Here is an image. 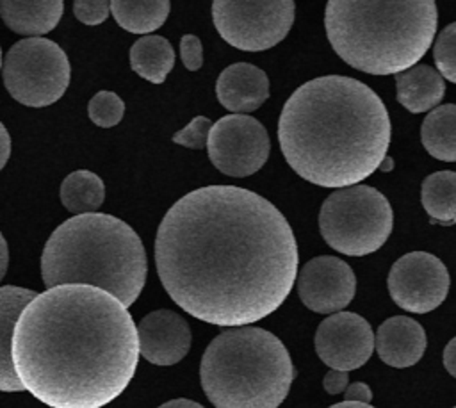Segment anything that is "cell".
Instances as JSON below:
<instances>
[{
  "instance_id": "cell-1",
  "label": "cell",
  "mask_w": 456,
  "mask_h": 408,
  "mask_svg": "<svg viewBox=\"0 0 456 408\" xmlns=\"http://www.w3.org/2000/svg\"><path fill=\"white\" fill-rule=\"evenodd\" d=\"M155 264L169 298L214 326H249L287 299L297 276V244L285 216L264 196L207 185L162 217Z\"/></svg>"
},
{
  "instance_id": "cell-2",
  "label": "cell",
  "mask_w": 456,
  "mask_h": 408,
  "mask_svg": "<svg viewBox=\"0 0 456 408\" xmlns=\"http://www.w3.org/2000/svg\"><path fill=\"white\" fill-rule=\"evenodd\" d=\"M14 372L50 408H102L132 381L137 328L114 296L91 285L46 289L21 310L11 342Z\"/></svg>"
},
{
  "instance_id": "cell-3",
  "label": "cell",
  "mask_w": 456,
  "mask_h": 408,
  "mask_svg": "<svg viewBox=\"0 0 456 408\" xmlns=\"http://www.w3.org/2000/svg\"><path fill=\"white\" fill-rule=\"evenodd\" d=\"M390 139L383 100L367 84L344 75L299 86L278 119L287 164L306 182L330 189L369 178L387 157Z\"/></svg>"
},
{
  "instance_id": "cell-4",
  "label": "cell",
  "mask_w": 456,
  "mask_h": 408,
  "mask_svg": "<svg viewBox=\"0 0 456 408\" xmlns=\"http://www.w3.org/2000/svg\"><path fill=\"white\" fill-rule=\"evenodd\" d=\"M142 241L110 214H80L66 219L48 237L41 255L43 283L91 285L130 306L146 283Z\"/></svg>"
},
{
  "instance_id": "cell-5",
  "label": "cell",
  "mask_w": 456,
  "mask_h": 408,
  "mask_svg": "<svg viewBox=\"0 0 456 408\" xmlns=\"http://www.w3.org/2000/svg\"><path fill=\"white\" fill-rule=\"evenodd\" d=\"M438 23L433 0L326 4L324 27L331 48L351 68L369 75H397L429 50Z\"/></svg>"
},
{
  "instance_id": "cell-6",
  "label": "cell",
  "mask_w": 456,
  "mask_h": 408,
  "mask_svg": "<svg viewBox=\"0 0 456 408\" xmlns=\"http://www.w3.org/2000/svg\"><path fill=\"white\" fill-rule=\"evenodd\" d=\"M294 376L283 342L256 326L221 331L200 365L203 392L216 408H278Z\"/></svg>"
},
{
  "instance_id": "cell-7",
  "label": "cell",
  "mask_w": 456,
  "mask_h": 408,
  "mask_svg": "<svg viewBox=\"0 0 456 408\" xmlns=\"http://www.w3.org/2000/svg\"><path fill=\"white\" fill-rule=\"evenodd\" d=\"M394 228V212L378 189L353 185L331 192L319 212V230L330 248L363 257L378 251Z\"/></svg>"
},
{
  "instance_id": "cell-8",
  "label": "cell",
  "mask_w": 456,
  "mask_h": 408,
  "mask_svg": "<svg viewBox=\"0 0 456 408\" xmlns=\"http://www.w3.org/2000/svg\"><path fill=\"white\" fill-rule=\"evenodd\" d=\"M4 84L9 94L27 107L55 103L68 89L71 68L66 52L52 39L27 37L4 57Z\"/></svg>"
},
{
  "instance_id": "cell-9",
  "label": "cell",
  "mask_w": 456,
  "mask_h": 408,
  "mask_svg": "<svg viewBox=\"0 0 456 408\" xmlns=\"http://www.w3.org/2000/svg\"><path fill=\"white\" fill-rule=\"evenodd\" d=\"M294 9L292 0H216L212 20L228 45L244 52H262L283 41L294 23Z\"/></svg>"
},
{
  "instance_id": "cell-10",
  "label": "cell",
  "mask_w": 456,
  "mask_h": 408,
  "mask_svg": "<svg viewBox=\"0 0 456 408\" xmlns=\"http://www.w3.org/2000/svg\"><path fill=\"white\" fill-rule=\"evenodd\" d=\"M207 151L223 175L242 178L267 162L271 141L258 119L248 114H228L212 123Z\"/></svg>"
},
{
  "instance_id": "cell-11",
  "label": "cell",
  "mask_w": 456,
  "mask_h": 408,
  "mask_svg": "<svg viewBox=\"0 0 456 408\" xmlns=\"http://www.w3.org/2000/svg\"><path fill=\"white\" fill-rule=\"evenodd\" d=\"M394 303L411 314H428L447 298L451 278L440 258L426 251L403 255L387 278Z\"/></svg>"
},
{
  "instance_id": "cell-12",
  "label": "cell",
  "mask_w": 456,
  "mask_h": 408,
  "mask_svg": "<svg viewBox=\"0 0 456 408\" xmlns=\"http://www.w3.org/2000/svg\"><path fill=\"white\" fill-rule=\"evenodd\" d=\"M315 351L330 369L344 372L358 369L374 351L372 328L358 314L337 312L317 326Z\"/></svg>"
},
{
  "instance_id": "cell-13",
  "label": "cell",
  "mask_w": 456,
  "mask_h": 408,
  "mask_svg": "<svg viewBox=\"0 0 456 408\" xmlns=\"http://www.w3.org/2000/svg\"><path fill=\"white\" fill-rule=\"evenodd\" d=\"M296 278L301 303L317 314H337L356 292V276L349 264L330 255L308 260Z\"/></svg>"
},
{
  "instance_id": "cell-14",
  "label": "cell",
  "mask_w": 456,
  "mask_h": 408,
  "mask_svg": "<svg viewBox=\"0 0 456 408\" xmlns=\"http://www.w3.org/2000/svg\"><path fill=\"white\" fill-rule=\"evenodd\" d=\"M137 328L139 355L153 365H175L191 347V328L173 310H155L141 319Z\"/></svg>"
},
{
  "instance_id": "cell-15",
  "label": "cell",
  "mask_w": 456,
  "mask_h": 408,
  "mask_svg": "<svg viewBox=\"0 0 456 408\" xmlns=\"http://www.w3.org/2000/svg\"><path fill=\"white\" fill-rule=\"evenodd\" d=\"M428 340L424 328L411 317L394 315L381 322L374 335V347L378 356L390 367H411L424 351Z\"/></svg>"
},
{
  "instance_id": "cell-16",
  "label": "cell",
  "mask_w": 456,
  "mask_h": 408,
  "mask_svg": "<svg viewBox=\"0 0 456 408\" xmlns=\"http://www.w3.org/2000/svg\"><path fill=\"white\" fill-rule=\"evenodd\" d=\"M216 94L230 112H251L269 98V78L249 62H235L217 77Z\"/></svg>"
},
{
  "instance_id": "cell-17",
  "label": "cell",
  "mask_w": 456,
  "mask_h": 408,
  "mask_svg": "<svg viewBox=\"0 0 456 408\" xmlns=\"http://www.w3.org/2000/svg\"><path fill=\"white\" fill-rule=\"evenodd\" d=\"M36 298V292L23 287H0V392H21L11 358V342L21 310Z\"/></svg>"
},
{
  "instance_id": "cell-18",
  "label": "cell",
  "mask_w": 456,
  "mask_h": 408,
  "mask_svg": "<svg viewBox=\"0 0 456 408\" xmlns=\"http://www.w3.org/2000/svg\"><path fill=\"white\" fill-rule=\"evenodd\" d=\"M397 102L411 114L433 110L445 94L444 78L428 64H415L413 68L395 75Z\"/></svg>"
},
{
  "instance_id": "cell-19",
  "label": "cell",
  "mask_w": 456,
  "mask_h": 408,
  "mask_svg": "<svg viewBox=\"0 0 456 408\" xmlns=\"http://www.w3.org/2000/svg\"><path fill=\"white\" fill-rule=\"evenodd\" d=\"M64 11L61 0H2L0 16L16 34L39 37L57 27Z\"/></svg>"
},
{
  "instance_id": "cell-20",
  "label": "cell",
  "mask_w": 456,
  "mask_h": 408,
  "mask_svg": "<svg viewBox=\"0 0 456 408\" xmlns=\"http://www.w3.org/2000/svg\"><path fill=\"white\" fill-rule=\"evenodd\" d=\"M130 66L144 80L162 84L175 66V50L162 36H142L130 48Z\"/></svg>"
},
{
  "instance_id": "cell-21",
  "label": "cell",
  "mask_w": 456,
  "mask_h": 408,
  "mask_svg": "<svg viewBox=\"0 0 456 408\" xmlns=\"http://www.w3.org/2000/svg\"><path fill=\"white\" fill-rule=\"evenodd\" d=\"M420 139L431 157L456 162V103L435 107L422 123Z\"/></svg>"
},
{
  "instance_id": "cell-22",
  "label": "cell",
  "mask_w": 456,
  "mask_h": 408,
  "mask_svg": "<svg viewBox=\"0 0 456 408\" xmlns=\"http://www.w3.org/2000/svg\"><path fill=\"white\" fill-rule=\"evenodd\" d=\"M420 201L431 223L456 224V171H436L426 176Z\"/></svg>"
},
{
  "instance_id": "cell-23",
  "label": "cell",
  "mask_w": 456,
  "mask_h": 408,
  "mask_svg": "<svg viewBox=\"0 0 456 408\" xmlns=\"http://www.w3.org/2000/svg\"><path fill=\"white\" fill-rule=\"evenodd\" d=\"M110 14L118 25L134 34H150L164 25L169 14L167 0H114L110 2Z\"/></svg>"
},
{
  "instance_id": "cell-24",
  "label": "cell",
  "mask_w": 456,
  "mask_h": 408,
  "mask_svg": "<svg viewBox=\"0 0 456 408\" xmlns=\"http://www.w3.org/2000/svg\"><path fill=\"white\" fill-rule=\"evenodd\" d=\"M105 200L103 180L87 169L69 173L61 184V201L77 216L96 212Z\"/></svg>"
},
{
  "instance_id": "cell-25",
  "label": "cell",
  "mask_w": 456,
  "mask_h": 408,
  "mask_svg": "<svg viewBox=\"0 0 456 408\" xmlns=\"http://www.w3.org/2000/svg\"><path fill=\"white\" fill-rule=\"evenodd\" d=\"M87 114L94 125L102 128H110L121 121L125 114V103L116 93L100 91L89 100Z\"/></svg>"
},
{
  "instance_id": "cell-26",
  "label": "cell",
  "mask_w": 456,
  "mask_h": 408,
  "mask_svg": "<svg viewBox=\"0 0 456 408\" xmlns=\"http://www.w3.org/2000/svg\"><path fill=\"white\" fill-rule=\"evenodd\" d=\"M433 59L440 77L456 84V21L438 34L433 46Z\"/></svg>"
},
{
  "instance_id": "cell-27",
  "label": "cell",
  "mask_w": 456,
  "mask_h": 408,
  "mask_svg": "<svg viewBox=\"0 0 456 408\" xmlns=\"http://www.w3.org/2000/svg\"><path fill=\"white\" fill-rule=\"evenodd\" d=\"M210 128H212V121L205 116H198L187 126H183L173 135V143L191 150H201L207 146Z\"/></svg>"
},
{
  "instance_id": "cell-28",
  "label": "cell",
  "mask_w": 456,
  "mask_h": 408,
  "mask_svg": "<svg viewBox=\"0 0 456 408\" xmlns=\"http://www.w3.org/2000/svg\"><path fill=\"white\" fill-rule=\"evenodd\" d=\"M73 12H75L77 20L86 25H100L110 14V2L77 0V2H73Z\"/></svg>"
},
{
  "instance_id": "cell-29",
  "label": "cell",
  "mask_w": 456,
  "mask_h": 408,
  "mask_svg": "<svg viewBox=\"0 0 456 408\" xmlns=\"http://www.w3.org/2000/svg\"><path fill=\"white\" fill-rule=\"evenodd\" d=\"M180 57L183 66L189 71H196L201 68L203 64V48H201V41L200 37L192 36V34H185L180 39Z\"/></svg>"
},
{
  "instance_id": "cell-30",
  "label": "cell",
  "mask_w": 456,
  "mask_h": 408,
  "mask_svg": "<svg viewBox=\"0 0 456 408\" xmlns=\"http://www.w3.org/2000/svg\"><path fill=\"white\" fill-rule=\"evenodd\" d=\"M349 385V378H347V372L344 371H335V369H330L322 379V387L328 394L335 396V394H340L347 388Z\"/></svg>"
},
{
  "instance_id": "cell-31",
  "label": "cell",
  "mask_w": 456,
  "mask_h": 408,
  "mask_svg": "<svg viewBox=\"0 0 456 408\" xmlns=\"http://www.w3.org/2000/svg\"><path fill=\"white\" fill-rule=\"evenodd\" d=\"M370 399H372V390H370V387L367 383L354 381V383L347 385V388L344 390V401L369 404Z\"/></svg>"
},
{
  "instance_id": "cell-32",
  "label": "cell",
  "mask_w": 456,
  "mask_h": 408,
  "mask_svg": "<svg viewBox=\"0 0 456 408\" xmlns=\"http://www.w3.org/2000/svg\"><path fill=\"white\" fill-rule=\"evenodd\" d=\"M444 367L451 376L456 378V337L451 339L444 349Z\"/></svg>"
},
{
  "instance_id": "cell-33",
  "label": "cell",
  "mask_w": 456,
  "mask_h": 408,
  "mask_svg": "<svg viewBox=\"0 0 456 408\" xmlns=\"http://www.w3.org/2000/svg\"><path fill=\"white\" fill-rule=\"evenodd\" d=\"M11 155V137L7 128L0 123V169H4L5 162L9 160Z\"/></svg>"
},
{
  "instance_id": "cell-34",
  "label": "cell",
  "mask_w": 456,
  "mask_h": 408,
  "mask_svg": "<svg viewBox=\"0 0 456 408\" xmlns=\"http://www.w3.org/2000/svg\"><path fill=\"white\" fill-rule=\"evenodd\" d=\"M7 264H9V249L4 235L0 233V282L7 273Z\"/></svg>"
},
{
  "instance_id": "cell-35",
  "label": "cell",
  "mask_w": 456,
  "mask_h": 408,
  "mask_svg": "<svg viewBox=\"0 0 456 408\" xmlns=\"http://www.w3.org/2000/svg\"><path fill=\"white\" fill-rule=\"evenodd\" d=\"M159 408H205V406H201L200 403L191 401V399H173V401L160 404Z\"/></svg>"
},
{
  "instance_id": "cell-36",
  "label": "cell",
  "mask_w": 456,
  "mask_h": 408,
  "mask_svg": "<svg viewBox=\"0 0 456 408\" xmlns=\"http://www.w3.org/2000/svg\"><path fill=\"white\" fill-rule=\"evenodd\" d=\"M328 408H374L370 404H363V403H353V401H342L337 404H331Z\"/></svg>"
},
{
  "instance_id": "cell-37",
  "label": "cell",
  "mask_w": 456,
  "mask_h": 408,
  "mask_svg": "<svg viewBox=\"0 0 456 408\" xmlns=\"http://www.w3.org/2000/svg\"><path fill=\"white\" fill-rule=\"evenodd\" d=\"M392 167H394V160H392V157H390V155H387V157L381 160V164H379V167H378V169H381L383 173H388Z\"/></svg>"
},
{
  "instance_id": "cell-38",
  "label": "cell",
  "mask_w": 456,
  "mask_h": 408,
  "mask_svg": "<svg viewBox=\"0 0 456 408\" xmlns=\"http://www.w3.org/2000/svg\"><path fill=\"white\" fill-rule=\"evenodd\" d=\"M0 64H2V50H0Z\"/></svg>"
},
{
  "instance_id": "cell-39",
  "label": "cell",
  "mask_w": 456,
  "mask_h": 408,
  "mask_svg": "<svg viewBox=\"0 0 456 408\" xmlns=\"http://www.w3.org/2000/svg\"><path fill=\"white\" fill-rule=\"evenodd\" d=\"M452 408H456V406H452Z\"/></svg>"
}]
</instances>
